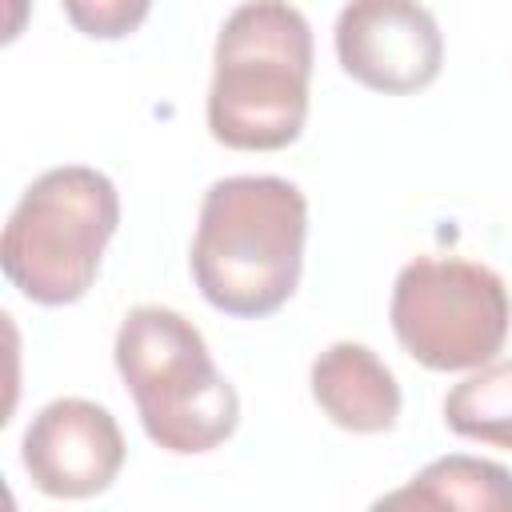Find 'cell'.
<instances>
[{
  "mask_svg": "<svg viewBox=\"0 0 512 512\" xmlns=\"http://www.w3.org/2000/svg\"><path fill=\"white\" fill-rule=\"evenodd\" d=\"M308 200L284 176H224L204 192L192 240L200 296L236 320L288 304L304 268Z\"/></svg>",
  "mask_w": 512,
  "mask_h": 512,
  "instance_id": "1",
  "label": "cell"
},
{
  "mask_svg": "<svg viewBox=\"0 0 512 512\" xmlns=\"http://www.w3.org/2000/svg\"><path fill=\"white\" fill-rule=\"evenodd\" d=\"M208 132L236 152H276L308 120L312 28L288 0H244L216 36Z\"/></svg>",
  "mask_w": 512,
  "mask_h": 512,
  "instance_id": "2",
  "label": "cell"
},
{
  "mask_svg": "<svg viewBox=\"0 0 512 512\" xmlns=\"http://www.w3.org/2000/svg\"><path fill=\"white\" fill-rule=\"evenodd\" d=\"M112 352L156 448L172 456H200L236 432L240 396L212 364L200 328L180 312L160 304L132 308Z\"/></svg>",
  "mask_w": 512,
  "mask_h": 512,
  "instance_id": "3",
  "label": "cell"
},
{
  "mask_svg": "<svg viewBox=\"0 0 512 512\" xmlns=\"http://www.w3.org/2000/svg\"><path fill=\"white\" fill-rule=\"evenodd\" d=\"M116 224L120 196L104 172L88 164L48 168L24 188L4 224L0 264L8 284L44 308L76 304L96 284Z\"/></svg>",
  "mask_w": 512,
  "mask_h": 512,
  "instance_id": "4",
  "label": "cell"
},
{
  "mask_svg": "<svg viewBox=\"0 0 512 512\" xmlns=\"http://www.w3.org/2000/svg\"><path fill=\"white\" fill-rule=\"evenodd\" d=\"M512 300L504 280L464 256H416L392 284V332L432 372H468L508 340Z\"/></svg>",
  "mask_w": 512,
  "mask_h": 512,
  "instance_id": "5",
  "label": "cell"
},
{
  "mask_svg": "<svg viewBox=\"0 0 512 512\" xmlns=\"http://www.w3.org/2000/svg\"><path fill=\"white\" fill-rule=\"evenodd\" d=\"M340 68L384 96H412L440 76L444 36L420 0H348L336 16Z\"/></svg>",
  "mask_w": 512,
  "mask_h": 512,
  "instance_id": "6",
  "label": "cell"
},
{
  "mask_svg": "<svg viewBox=\"0 0 512 512\" xmlns=\"http://www.w3.org/2000/svg\"><path fill=\"white\" fill-rule=\"evenodd\" d=\"M28 480L56 500H88L112 488L124 464V436L116 416L84 396L44 404L20 440Z\"/></svg>",
  "mask_w": 512,
  "mask_h": 512,
  "instance_id": "7",
  "label": "cell"
},
{
  "mask_svg": "<svg viewBox=\"0 0 512 512\" xmlns=\"http://www.w3.org/2000/svg\"><path fill=\"white\" fill-rule=\"evenodd\" d=\"M312 400L344 432H388L400 416V384L392 368L356 340H336L312 360Z\"/></svg>",
  "mask_w": 512,
  "mask_h": 512,
  "instance_id": "8",
  "label": "cell"
},
{
  "mask_svg": "<svg viewBox=\"0 0 512 512\" xmlns=\"http://www.w3.org/2000/svg\"><path fill=\"white\" fill-rule=\"evenodd\" d=\"M376 508H468L512 512V472L480 456H440L404 488L376 500Z\"/></svg>",
  "mask_w": 512,
  "mask_h": 512,
  "instance_id": "9",
  "label": "cell"
},
{
  "mask_svg": "<svg viewBox=\"0 0 512 512\" xmlns=\"http://www.w3.org/2000/svg\"><path fill=\"white\" fill-rule=\"evenodd\" d=\"M444 424L492 448L512 452V360H488L444 396Z\"/></svg>",
  "mask_w": 512,
  "mask_h": 512,
  "instance_id": "10",
  "label": "cell"
},
{
  "mask_svg": "<svg viewBox=\"0 0 512 512\" xmlns=\"http://www.w3.org/2000/svg\"><path fill=\"white\" fill-rule=\"evenodd\" d=\"M60 8L76 32L92 40H124L148 20L152 0H60Z\"/></svg>",
  "mask_w": 512,
  "mask_h": 512,
  "instance_id": "11",
  "label": "cell"
}]
</instances>
